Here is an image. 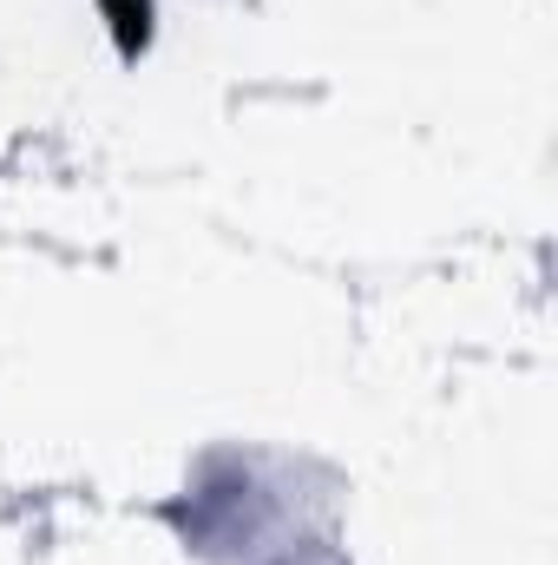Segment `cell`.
<instances>
[{
	"mask_svg": "<svg viewBox=\"0 0 558 565\" xmlns=\"http://www.w3.org/2000/svg\"><path fill=\"white\" fill-rule=\"evenodd\" d=\"M119 7V40L126 46H139V33H144V0H112Z\"/></svg>",
	"mask_w": 558,
	"mask_h": 565,
	"instance_id": "1",
	"label": "cell"
}]
</instances>
